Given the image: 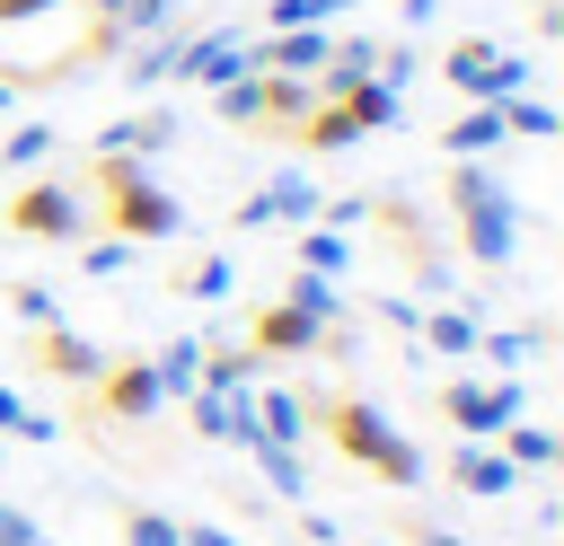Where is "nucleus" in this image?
<instances>
[{"label":"nucleus","mask_w":564,"mask_h":546,"mask_svg":"<svg viewBox=\"0 0 564 546\" xmlns=\"http://www.w3.org/2000/svg\"><path fill=\"white\" fill-rule=\"evenodd\" d=\"M132 255H141L132 238H97V247L79 255V273H88V282H115V273H132Z\"/></svg>","instance_id":"26"},{"label":"nucleus","mask_w":564,"mask_h":546,"mask_svg":"<svg viewBox=\"0 0 564 546\" xmlns=\"http://www.w3.org/2000/svg\"><path fill=\"white\" fill-rule=\"evenodd\" d=\"M282 299H291L300 317H317V326H335V317H344V299H335V273H291V282H282Z\"/></svg>","instance_id":"20"},{"label":"nucleus","mask_w":564,"mask_h":546,"mask_svg":"<svg viewBox=\"0 0 564 546\" xmlns=\"http://www.w3.org/2000/svg\"><path fill=\"white\" fill-rule=\"evenodd\" d=\"M511 476H520V467H511L494 440H467V449L449 458V484H458V493H476V502H502V493H511Z\"/></svg>","instance_id":"13"},{"label":"nucleus","mask_w":564,"mask_h":546,"mask_svg":"<svg viewBox=\"0 0 564 546\" xmlns=\"http://www.w3.org/2000/svg\"><path fill=\"white\" fill-rule=\"evenodd\" d=\"M317 211H326L317 176H273L264 194H247V203H238V229H264V220H291V229H300V220H317Z\"/></svg>","instance_id":"9"},{"label":"nucleus","mask_w":564,"mask_h":546,"mask_svg":"<svg viewBox=\"0 0 564 546\" xmlns=\"http://www.w3.org/2000/svg\"><path fill=\"white\" fill-rule=\"evenodd\" d=\"M494 440H502V458H511V467H555V440H546L538 423H502Z\"/></svg>","instance_id":"24"},{"label":"nucleus","mask_w":564,"mask_h":546,"mask_svg":"<svg viewBox=\"0 0 564 546\" xmlns=\"http://www.w3.org/2000/svg\"><path fill=\"white\" fill-rule=\"evenodd\" d=\"M449 203L467 211V255L476 264H502L511 255V194L485 167H449Z\"/></svg>","instance_id":"4"},{"label":"nucleus","mask_w":564,"mask_h":546,"mask_svg":"<svg viewBox=\"0 0 564 546\" xmlns=\"http://www.w3.org/2000/svg\"><path fill=\"white\" fill-rule=\"evenodd\" d=\"M150 370H159V396H185V387H194V370H203V335H176Z\"/></svg>","instance_id":"22"},{"label":"nucleus","mask_w":564,"mask_h":546,"mask_svg":"<svg viewBox=\"0 0 564 546\" xmlns=\"http://www.w3.org/2000/svg\"><path fill=\"white\" fill-rule=\"evenodd\" d=\"M326 26H273L264 44H247V70H291V79H317L326 70Z\"/></svg>","instance_id":"7"},{"label":"nucleus","mask_w":564,"mask_h":546,"mask_svg":"<svg viewBox=\"0 0 564 546\" xmlns=\"http://www.w3.org/2000/svg\"><path fill=\"white\" fill-rule=\"evenodd\" d=\"M44 9H62V0H0V26H26V18H44Z\"/></svg>","instance_id":"32"},{"label":"nucleus","mask_w":564,"mask_h":546,"mask_svg":"<svg viewBox=\"0 0 564 546\" xmlns=\"http://www.w3.org/2000/svg\"><path fill=\"white\" fill-rule=\"evenodd\" d=\"M185 396H194V432H203V440L264 449V432H256V405H247V396H220V387H185Z\"/></svg>","instance_id":"12"},{"label":"nucleus","mask_w":564,"mask_h":546,"mask_svg":"<svg viewBox=\"0 0 564 546\" xmlns=\"http://www.w3.org/2000/svg\"><path fill=\"white\" fill-rule=\"evenodd\" d=\"M88 176H97V185H106V203H115L106 238H132V247H141V238H176V220H185V211H176V203H167L132 159H97Z\"/></svg>","instance_id":"2"},{"label":"nucleus","mask_w":564,"mask_h":546,"mask_svg":"<svg viewBox=\"0 0 564 546\" xmlns=\"http://www.w3.org/2000/svg\"><path fill=\"white\" fill-rule=\"evenodd\" d=\"M441 79H449V88H467L476 106H502V97H520V88H529V62H520V53H502L494 35H458V44L441 53Z\"/></svg>","instance_id":"3"},{"label":"nucleus","mask_w":564,"mask_h":546,"mask_svg":"<svg viewBox=\"0 0 564 546\" xmlns=\"http://www.w3.org/2000/svg\"><path fill=\"white\" fill-rule=\"evenodd\" d=\"M317 423L335 432V449L352 458V467H370L379 484H423V458H414V440L379 414V405H361V396H317Z\"/></svg>","instance_id":"1"},{"label":"nucleus","mask_w":564,"mask_h":546,"mask_svg":"<svg viewBox=\"0 0 564 546\" xmlns=\"http://www.w3.org/2000/svg\"><path fill=\"white\" fill-rule=\"evenodd\" d=\"M9 308H18L26 326H53V291H44V282H18V291H9Z\"/></svg>","instance_id":"29"},{"label":"nucleus","mask_w":564,"mask_h":546,"mask_svg":"<svg viewBox=\"0 0 564 546\" xmlns=\"http://www.w3.org/2000/svg\"><path fill=\"white\" fill-rule=\"evenodd\" d=\"M405 546H458V537H441V528H405Z\"/></svg>","instance_id":"33"},{"label":"nucleus","mask_w":564,"mask_h":546,"mask_svg":"<svg viewBox=\"0 0 564 546\" xmlns=\"http://www.w3.org/2000/svg\"><path fill=\"white\" fill-rule=\"evenodd\" d=\"M0 220H9V238H62V247H70L88 211H79V194H70V185H53V176H44V185H18Z\"/></svg>","instance_id":"5"},{"label":"nucleus","mask_w":564,"mask_h":546,"mask_svg":"<svg viewBox=\"0 0 564 546\" xmlns=\"http://www.w3.org/2000/svg\"><path fill=\"white\" fill-rule=\"evenodd\" d=\"M432 141H441L449 159H485V150H502L511 132H502V106H467V114H449Z\"/></svg>","instance_id":"14"},{"label":"nucleus","mask_w":564,"mask_h":546,"mask_svg":"<svg viewBox=\"0 0 564 546\" xmlns=\"http://www.w3.org/2000/svg\"><path fill=\"white\" fill-rule=\"evenodd\" d=\"M35 370H53V379H97V370H106V352H97L88 335H62V326H35Z\"/></svg>","instance_id":"15"},{"label":"nucleus","mask_w":564,"mask_h":546,"mask_svg":"<svg viewBox=\"0 0 564 546\" xmlns=\"http://www.w3.org/2000/svg\"><path fill=\"white\" fill-rule=\"evenodd\" d=\"M0 546H44V528H35L26 511H9V502H0Z\"/></svg>","instance_id":"30"},{"label":"nucleus","mask_w":564,"mask_h":546,"mask_svg":"<svg viewBox=\"0 0 564 546\" xmlns=\"http://www.w3.org/2000/svg\"><path fill=\"white\" fill-rule=\"evenodd\" d=\"M167 18H176V0H123V9H115V26H123V44H132V35H159Z\"/></svg>","instance_id":"27"},{"label":"nucleus","mask_w":564,"mask_h":546,"mask_svg":"<svg viewBox=\"0 0 564 546\" xmlns=\"http://www.w3.org/2000/svg\"><path fill=\"white\" fill-rule=\"evenodd\" d=\"M0 432H9V440H53V414H35L18 387H0Z\"/></svg>","instance_id":"25"},{"label":"nucleus","mask_w":564,"mask_h":546,"mask_svg":"<svg viewBox=\"0 0 564 546\" xmlns=\"http://www.w3.org/2000/svg\"><path fill=\"white\" fill-rule=\"evenodd\" d=\"M97 405L123 414V423H150V414H159V370H150V361H106V370H97Z\"/></svg>","instance_id":"11"},{"label":"nucleus","mask_w":564,"mask_h":546,"mask_svg":"<svg viewBox=\"0 0 564 546\" xmlns=\"http://www.w3.org/2000/svg\"><path fill=\"white\" fill-rule=\"evenodd\" d=\"M167 141H176V106H141V114H115L97 132V159H150Z\"/></svg>","instance_id":"10"},{"label":"nucleus","mask_w":564,"mask_h":546,"mask_svg":"<svg viewBox=\"0 0 564 546\" xmlns=\"http://www.w3.org/2000/svg\"><path fill=\"white\" fill-rule=\"evenodd\" d=\"M441 414L467 440H494L502 423H520V379H458V387H441Z\"/></svg>","instance_id":"6"},{"label":"nucleus","mask_w":564,"mask_h":546,"mask_svg":"<svg viewBox=\"0 0 564 546\" xmlns=\"http://www.w3.org/2000/svg\"><path fill=\"white\" fill-rule=\"evenodd\" d=\"M176 70V26H159V35H132L123 44V79L132 88H150V79H167Z\"/></svg>","instance_id":"18"},{"label":"nucleus","mask_w":564,"mask_h":546,"mask_svg":"<svg viewBox=\"0 0 564 546\" xmlns=\"http://www.w3.org/2000/svg\"><path fill=\"white\" fill-rule=\"evenodd\" d=\"M247 70V44L229 35V26H212V35H176V70L167 79H203V88H229Z\"/></svg>","instance_id":"8"},{"label":"nucleus","mask_w":564,"mask_h":546,"mask_svg":"<svg viewBox=\"0 0 564 546\" xmlns=\"http://www.w3.org/2000/svg\"><path fill=\"white\" fill-rule=\"evenodd\" d=\"M115 9H123V0H88V18H106V26H115Z\"/></svg>","instance_id":"34"},{"label":"nucleus","mask_w":564,"mask_h":546,"mask_svg":"<svg viewBox=\"0 0 564 546\" xmlns=\"http://www.w3.org/2000/svg\"><path fill=\"white\" fill-rule=\"evenodd\" d=\"M308 343H317V317H300L291 299L256 308V352H308Z\"/></svg>","instance_id":"16"},{"label":"nucleus","mask_w":564,"mask_h":546,"mask_svg":"<svg viewBox=\"0 0 564 546\" xmlns=\"http://www.w3.org/2000/svg\"><path fill=\"white\" fill-rule=\"evenodd\" d=\"M344 255H352V238H335L326 220H300V273H344Z\"/></svg>","instance_id":"21"},{"label":"nucleus","mask_w":564,"mask_h":546,"mask_svg":"<svg viewBox=\"0 0 564 546\" xmlns=\"http://www.w3.org/2000/svg\"><path fill=\"white\" fill-rule=\"evenodd\" d=\"M238 273H229V255H194V264H176V291L185 299H220Z\"/></svg>","instance_id":"23"},{"label":"nucleus","mask_w":564,"mask_h":546,"mask_svg":"<svg viewBox=\"0 0 564 546\" xmlns=\"http://www.w3.org/2000/svg\"><path fill=\"white\" fill-rule=\"evenodd\" d=\"M414 335H423L432 352H476V335H485V326H476L467 308H414Z\"/></svg>","instance_id":"19"},{"label":"nucleus","mask_w":564,"mask_h":546,"mask_svg":"<svg viewBox=\"0 0 564 546\" xmlns=\"http://www.w3.org/2000/svg\"><path fill=\"white\" fill-rule=\"evenodd\" d=\"M176 546H238V537H229V528H212V520H185V528H176Z\"/></svg>","instance_id":"31"},{"label":"nucleus","mask_w":564,"mask_h":546,"mask_svg":"<svg viewBox=\"0 0 564 546\" xmlns=\"http://www.w3.org/2000/svg\"><path fill=\"white\" fill-rule=\"evenodd\" d=\"M123 546H176V520H159V511H132V520H123Z\"/></svg>","instance_id":"28"},{"label":"nucleus","mask_w":564,"mask_h":546,"mask_svg":"<svg viewBox=\"0 0 564 546\" xmlns=\"http://www.w3.org/2000/svg\"><path fill=\"white\" fill-rule=\"evenodd\" d=\"M256 432H264V440H282V449H291V440H300V432H308V396H291V387H282V379H273V387H264V396H256Z\"/></svg>","instance_id":"17"}]
</instances>
